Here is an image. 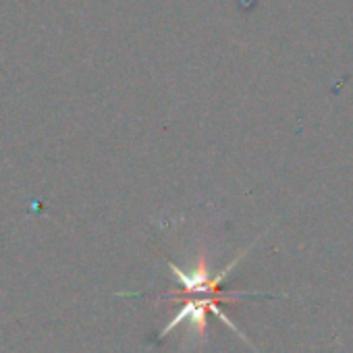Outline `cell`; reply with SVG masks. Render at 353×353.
<instances>
[{"instance_id": "1", "label": "cell", "mask_w": 353, "mask_h": 353, "mask_svg": "<svg viewBox=\"0 0 353 353\" xmlns=\"http://www.w3.org/2000/svg\"><path fill=\"white\" fill-rule=\"evenodd\" d=\"M170 270H172V274H174L176 279H179V285H181L185 291H190V293H219V283H221L223 276L229 272V268H227V270L221 272L214 281H210V279H208V272H206V266H204L202 262H200L198 270H194V272H185L183 268L174 266V264H170ZM206 310H212L223 322L231 324V322L227 320V316L221 312V307L216 305L214 299H210V297H206V299H194V301H188V303L181 307V312L176 314V316L162 328L160 336H166L168 330H172L176 324L183 322V320H196L200 326H204V322H206ZM231 328L237 330L235 324H231Z\"/></svg>"}]
</instances>
